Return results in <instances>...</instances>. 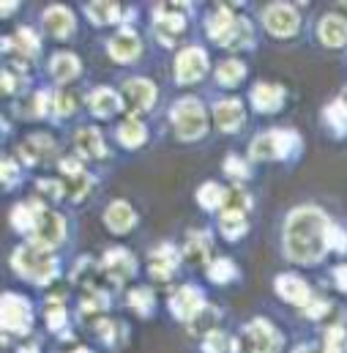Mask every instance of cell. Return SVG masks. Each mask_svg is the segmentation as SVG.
<instances>
[{"label":"cell","instance_id":"obj_1","mask_svg":"<svg viewBox=\"0 0 347 353\" xmlns=\"http://www.w3.org/2000/svg\"><path fill=\"white\" fill-rule=\"evenodd\" d=\"M328 216L320 208L304 205L287 216L284 225V250L298 263H317L328 250Z\"/></svg>","mask_w":347,"mask_h":353},{"label":"cell","instance_id":"obj_2","mask_svg":"<svg viewBox=\"0 0 347 353\" xmlns=\"http://www.w3.org/2000/svg\"><path fill=\"white\" fill-rule=\"evenodd\" d=\"M14 268L28 276V279H36V282H47L52 274H55V255L47 250V247H39V244H28V247H19L11 258Z\"/></svg>","mask_w":347,"mask_h":353},{"label":"cell","instance_id":"obj_3","mask_svg":"<svg viewBox=\"0 0 347 353\" xmlns=\"http://www.w3.org/2000/svg\"><path fill=\"white\" fill-rule=\"evenodd\" d=\"M175 123V132L180 140H200L208 129V118H205V110L197 99H180L175 101L173 112H170Z\"/></svg>","mask_w":347,"mask_h":353},{"label":"cell","instance_id":"obj_4","mask_svg":"<svg viewBox=\"0 0 347 353\" xmlns=\"http://www.w3.org/2000/svg\"><path fill=\"white\" fill-rule=\"evenodd\" d=\"M295 148H298L295 132L273 129V132L260 134V137L252 143V157H255V159H262V162H271V159H284V157H290Z\"/></svg>","mask_w":347,"mask_h":353},{"label":"cell","instance_id":"obj_5","mask_svg":"<svg viewBox=\"0 0 347 353\" xmlns=\"http://www.w3.org/2000/svg\"><path fill=\"white\" fill-rule=\"evenodd\" d=\"M282 345V337L276 334V329L268 321H252L244 329V353H276Z\"/></svg>","mask_w":347,"mask_h":353},{"label":"cell","instance_id":"obj_6","mask_svg":"<svg viewBox=\"0 0 347 353\" xmlns=\"http://www.w3.org/2000/svg\"><path fill=\"white\" fill-rule=\"evenodd\" d=\"M30 321H33L30 304L17 293H6L3 296V329L11 334H25L30 329Z\"/></svg>","mask_w":347,"mask_h":353},{"label":"cell","instance_id":"obj_7","mask_svg":"<svg viewBox=\"0 0 347 353\" xmlns=\"http://www.w3.org/2000/svg\"><path fill=\"white\" fill-rule=\"evenodd\" d=\"M30 233H33V244H39V247H47V250H50V247H55V244L66 236V222H63V216H61V214L41 208Z\"/></svg>","mask_w":347,"mask_h":353},{"label":"cell","instance_id":"obj_8","mask_svg":"<svg viewBox=\"0 0 347 353\" xmlns=\"http://www.w3.org/2000/svg\"><path fill=\"white\" fill-rule=\"evenodd\" d=\"M262 22L265 28L273 33V36H293L301 25L298 19V11L293 6H284V3H276V6H268L262 11Z\"/></svg>","mask_w":347,"mask_h":353},{"label":"cell","instance_id":"obj_9","mask_svg":"<svg viewBox=\"0 0 347 353\" xmlns=\"http://www.w3.org/2000/svg\"><path fill=\"white\" fill-rule=\"evenodd\" d=\"M208 72V55L200 47H189L175 61V77L178 83H197Z\"/></svg>","mask_w":347,"mask_h":353},{"label":"cell","instance_id":"obj_10","mask_svg":"<svg viewBox=\"0 0 347 353\" xmlns=\"http://www.w3.org/2000/svg\"><path fill=\"white\" fill-rule=\"evenodd\" d=\"M186 6L183 3H165V6H159L156 8V30H159V36H162V41H173L175 36L183 30V25H186Z\"/></svg>","mask_w":347,"mask_h":353},{"label":"cell","instance_id":"obj_11","mask_svg":"<svg viewBox=\"0 0 347 353\" xmlns=\"http://www.w3.org/2000/svg\"><path fill=\"white\" fill-rule=\"evenodd\" d=\"M170 310H173L175 318H180V321H194L205 310V299H202V293L197 288L183 285V288L175 290V296L170 299Z\"/></svg>","mask_w":347,"mask_h":353},{"label":"cell","instance_id":"obj_12","mask_svg":"<svg viewBox=\"0 0 347 353\" xmlns=\"http://www.w3.org/2000/svg\"><path fill=\"white\" fill-rule=\"evenodd\" d=\"M61 173H63V192L74 200H83L90 192V176L85 173V168L80 165V159H63L61 162Z\"/></svg>","mask_w":347,"mask_h":353},{"label":"cell","instance_id":"obj_13","mask_svg":"<svg viewBox=\"0 0 347 353\" xmlns=\"http://www.w3.org/2000/svg\"><path fill=\"white\" fill-rule=\"evenodd\" d=\"M123 90H126L123 99H126V104L132 110H148L156 101V85L148 83V80H129L123 85Z\"/></svg>","mask_w":347,"mask_h":353},{"label":"cell","instance_id":"obj_14","mask_svg":"<svg viewBox=\"0 0 347 353\" xmlns=\"http://www.w3.org/2000/svg\"><path fill=\"white\" fill-rule=\"evenodd\" d=\"M19 154H22L25 162L39 165V162H44L47 157L55 154V140H52L50 134H30V137L19 145Z\"/></svg>","mask_w":347,"mask_h":353},{"label":"cell","instance_id":"obj_15","mask_svg":"<svg viewBox=\"0 0 347 353\" xmlns=\"http://www.w3.org/2000/svg\"><path fill=\"white\" fill-rule=\"evenodd\" d=\"M44 28H47V33H52L55 39H66V36H72V30H74V17H72V11L63 8V6H50V8L44 11Z\"/></svg>","mask_w":347,"mask_h":353},{"label":"cell","instance_id":"obj_16","mask_svg":"<svg viewBox=\"0 0 347 353\" xmlns=\"http://www.w3.org/2000/svg\"><path fill=\"white\" fill-rule=\"evenodd\" d=\"M109 55H112L115 61H120V63L134 61V58L140 55V39H137V33H134V30H120V33H115V36L109 39Z\"/></svg>","mask_w":347,"mask_h":353},{"label":"cell","instance_id":"obj_17","mask_svg":"<svg viewBox=\"0 0 347 353\" xmlns=\"http://www.w3.org/2000/svg\"><path fill=\"white\" fill-rule=\"evenodd\" d=\"M317 36L326 47H342L347 41V19L337 17V14L323 17L320 25H317Z\"/></svg>","mask_w":347,"mask_h":353},{"label":"cell","instance_id":"obj_18","mask_svg":"<svg viewBox=\"0 0 347 353\" xmlns=\"http://www.w3.org/2000/svg\"><path fill=\"white\" fill-rule=\"evenodd\" d=\"M213 115H216V123L219 129L224 132H235L238 126H244V107L238 99H224L213 107Z\"/></svg>","mask_w":347,"mask_h":353},{"label":"cell","instance_id":"obj_19","mask_svg":"<svg viewBox=\"0 0 347 353\" xmlns=\"http://www.w3.org/2000/svg\"><path fill=\"white\" fill-rule=\"evenodd\" d=\"M276 293L293 304H309V285L295 274L276 276Z\"/></svg>","mask_w":347,"mask_h":353},{"label":"cell","instance_id":"obj_20","mask_svg":"<svg viewBox=\"0 0 347 353\" xmlns=\"http://www.w3.org/2000/svg\"><path fill=\"white\" fill-rule=\"evenodd\" d=\"M134 258L126 252V250H109L107 255H104V271L115 279V282H123V279H129L137 268H134Z\"/></svg>","mask_w":347,"mask_h":353},{"label":"cell","instance_id":"obj_21","mask_svg":"<svg viewBox=\"0 0 347 353\" xmlns=\"http://www.w3.org/2000/svg\"><path fill=\"white\" fill-rule=\"evenodd\" d=\"M148 265H151V274L156 279H167V276H173V271L178 268V252L170 244H162V247H156L148 255Z\"/></svg>","mask_w":347,"mask_h":353},{"label":"cell","instance_id":"obj_22","mask_svg":"<svg viewBox=\"0 0 347 353\" xmlns=\"http://www.w3.org/2000/svg\"><path fill=\"white\" fill-rule=\"evenodd\" d=\"M104 222H107V228H109V230H115V233H126V230H132V228H134L137 216H134V211H132V205H129V203L115 200V203L104 211Z\"/></svg>","mask_w":347,"mask_h":353},{"label":"cell","instance_id":"obj_23","mask_svg":"<svg viewBox=\"0 0 347 353\" xmlns=\"http://www.w3.org/2000/svg\"><path fill=\"white\" fill-rule=\"evenodd\" d=\"M87 104H90L93 115H98V118H109V115H115V112L120 110L123 99H120V96H118L115 90H109V88H96L93 93H90Z\"/></svg>","mask_w":347,"mask_h":353},{"label":"cell","instance_id":"obj_24","mask_svg":"<svg viewBox=\"0 0 347 353\" xmlns=\"http://www.w3.org/2000/svg\"><path fill=\"white\" fill-rule=\"evenodd\" d=\"M252 39H255V33H252L249 19L235 17V22H233V25H230V30L219 39V44H224L227 50H246V47L252 44Z\"/></svg>","mask_w":347,"mask_h":353},{"label":"cell","instance_id":"obj_25","mask_svg":"<svg viewBox=\"0 0 347 353\" xmlns=\"http://www.w3.org/2000/svg\"><path fill=\"white\" fill-rule=\"evenodd\" d=\"M284 101V90L279 85H268V83H260L252 90V104L260 110V112H276Z\"/></svg>","mask_w":347,"mask_h":353},{"label":"cell","instance_id":"obj_26","mask_svg":"<svg viewBox=\"0 0 347 353\" xmlns=\"http://www.w3.org/2000/svg\"><path fill=\"white\" fill-rule=\"evenodd\" d=\"M77 151L87 157V159H101L104 154H107V145H104V140H101V134H98V129H80L77 132Z\"/></svg>","mask_w":347,"mask_h":353},{"label":"cell","instance_id":"obj_27","mask_svg":"<svg viewBox=\"0 0 347 353\" xmlns=\"http://www.w3.org/2000/svg\"><path fill=\"white\" fill-rule=\"evenodd\" d=\"M50 72H52V77L61 80V83L74 80V77L80 74V61H77L72 52H58V55L52 58V63H50Z\"/></svg>","mask_w":347,"mask_h":353},{"label":"cell","instance_id":"obj_28","mask_svg":"<svg viewBox=\"0 0 347 353\" xmlns=\"http://www.w3.org/2000/svg\"><path fill=\"white\" fill-rule=\"evenodd\" d=\"M233 22H235V14H233L227 6H219V8L211 11V17H208V36H211L213 41H219V39L230 30Z\"/></svg>","mask_w":347,"mask_h":353},{"label":"cell","instance_id":"obj_29","mask_svg":"<svg viewBox=\"0 0 347 353\" xmlns=\"http://www.w3.org/2000/svg\"><path fill=\"white\" fill-rule=\"evenodd\" d=\"M118 140L126 145V148H137L145 143V126L137 121V118H126L120 126H118Z\"/></svg>","mask_w":347,"mask_h":353},{"label":"cell","instance_id":"obj_30","mask_svg":"<svg viewBox=\"0 0 347 353\" xmlns=\"http://www.w3.org/2000/svg\"><path fill=\"white\" fill-rule=\"evenodd\" d=\"M208 252H211L208 233H200V230L189 233V239H186V258L194 261V263H205L208 261Z\"/></svg>","mask_w":347,"mask_h":353},{"label":"cell","instance_id":"obj_31","mask_svg":"<svg viewBox=\"0 0 347 353\" xmlns=\"http://www.w3.org/2000/svg\"><path fill=\"white\" fill-rule=\"evenodd\" d=\"M85 14L96 25H112L120 17V8H118V3H90Z\"/></svg>","mask_w":347,"mask_h":353},{"label":"cell","instance_id":"obj_32","mask_svg":"<svg viewBox=\"0 0 347 353\" xmlns=\"http://www.w3.org/2000/svg\"><path fill=\"white\" fill-rule=\"evenodd\" d=\"M219 228H222V233H224L230 241H235V239H241V236L246 233V219H244V214H238V211H224Z\"/></svg>","mask_w":347,"mask_h":353},{"label":"cell","instance_id":"obj_33","mask_svg":"<svg viewBox=\"0 0 347 353\" xmlns=\"http://www.w3.org/2000/svg\"><path fill=\"white\" fill-rule=\"evenodd\" d=\"M235 345H238V343H235L230 334L213 329V332H208V337H205V343H202V351L205 353H233L235 351Z\"/></svg>","mask_w":347,"mask_h":353},{"label":"cell","instance_id":"obj_34","mask_svg":"<svg viewBox=\"0 0 347 353\" xmlns=\"http://www.w3.org/2000/svg\"><path fill=\"white\" fill-rule=\"evenodd\" d=\"M244 74H246V66L238 63V61H224V63L216 69V80H219L222 85H238V83L244 80Z\"/></svg>","mask_w":347,"mask_h":353},{"label":"cell","instance_id":"obj_35","mask_svg":"<svg viewBox=\"0 0 347 353\" xmlns=\"http://www.w3.org/2000/svg\"><path fill=\"white\" fill-rule=\"evenodd\" d=\"M197 200H200L202 208H219V205H224L227 192H224L219 183H205V186H200Z\"/></svg>","mask_w":347,"mask_h":353},{"label":"cell","instance_id":"obj_36","mask_svg":"<svg viewBox=\"0 0 347 353\" xmlns=\"http://www.w3.org/2000/svg\"><path fill=\"white\" fill-rule=\"evenodd\" d=\"M323 345H326V353H347V332L339 326L328 329Z\"/></svg>","mask_w":347,"mask_h":353},{"label":"cell","instance_id":"obj_37","mask_svg":"<svg viewBox=\"0 0 347 353\" xmlns=\"http://www.w3.org/2000/svg\"><path fill=\"white\" fill-rule=\"evenodd\" d=\"M129 304H132L140 315H148V312L154 310V296H151L148 288H137V290L129 293Z\"/></svg>","mask_w":347,"mask_h":353},{"label":"cell","instance_id":"obj_38","mask_svg":"<svg viewBox=\"0 0 347 353\" xmlns=\"http://www.w3.org/2000/svg\"><path fill=\"white\" fill-rule=\"evenodd\" d=\"M208 276H211L213 282H230V279L235 276V265L230 263L227 258H222V261L211 263V268H208Z\"/></svg>","mask_w":347,"mask_h":353},{"label":"cell","instance_id":"obj_39","mask_svg":"<svg viewBox=\"0 0 347 353\" xmlns=\"http://www.w3.org/2000/svg\"><path fill=\"white\" fill-rule=\"evenodd\" d=\"M224 205H227V211H238V214H244V211L252 205V200H249V194H246L244 189H230Z\"/></svg>","mask_w":347,"mask_h":353},{"label":"cell","instance_id":"obj_40","mask_svg":"<svg viewBox=\"0 0 347 353\" xmlns=\"http://www.w3.org/2000/svg\"><path fill=\"white\" fill-rule=\"evenodd\" d=\"M14 41H17V50H19V52H25V55H33V52H36V47H39L36 33H33V30H28V28H22V30L14 36Z\"/></svg>","mask_w":347,"mask_h":353},{"label":"cell","instance_id":"obj_41","mask_svg":"<svg viewBox=\"0 0 347 353\" xmlns=\"http://www.w3.org/2000/svg\"><path fill=\"white\" fill-rule=\"evenodd\" d=\"M52 101H55V112L58 115H72L74 112V104H77V96L72 90H58Z\"/></svg>","mask_w":347,"mask_h":353},{"label":"cell","instance_id":"obj_42","mask_svg":"<svg viewBox=\"0 0 347 353\" xmlns=\"http://www.w3.org/2000/svg\"><path fill=\"white\" fill-rule=\"evenodd\" d=\"M47 321H50V329H52V332H61V329L66 326V312H63V307H61L58 301L50 304V310H47Z\"/></svg>","mask_w":347,"mask_h":353},{"label":"cell","instance_id":"obj_43","mask_svg":"<svg viewBox=\"0 0 347 353\" xmlns=\"http://www.w3.org/2000/svg\"><path fill=\"white\" fill-rule=\"evenodd\" d=\"M328 121H331L339 132H347V107L342 101H337V104L328 107Z\"/></svg>","mask_w":347,"mask_h":353},{"label":"cell","instance_id":"obj_44","mask_svg":"<svg viewBox=\"0 0 347 353\" xmlns=\"http://www.w3.org/2000/svg\"><path fill=\"white\" fill-rule=\"evenodd\" d=\"M96 329H98V337H101L107 345H118V337H115V332H120L118 323H112V321H98Z\"/></svg>","mask_w":347,"mask_h":353},{"label":"cell","instance_id":"obj_45","mask_svg":"<svg viewBox=\"0 0 347 353\" xmlns=\"http://www.w3.org/2000/svg\"><path fill=\"white\" fill-rule=\"evenodd\" d=\"M328 247H334L337 252H345L347 250V233L342 228H337V225L328 228Z\"/></svg>","mask_w":347,"mask_h":353},{"label":"cell","instance_id":"obj_46","mask_svg":"<svg viewBox=\"0 0 347 353\" xmlns=\"http://www.w3.org/2000/svg\"><path fill=\"white\" fill-rule=\"evenodd\" d=\"M104 307H107V299L101 293H96V290H90L85 299H83V312H98Z\"/></svg>","mask_w":347,"mask_h":353},{"label":"cell","instance_id":"obj_47","mask_svg":"<svg viewBox=\"0 0 347 353\" xmlns=\"http://www.w3.org/2000/svg\"><path fill=\"white\" fill-rule=\"evenodd\" d=\"M224 168H227V173H230V176H241V178L249 176V168H246V162H241L238 157H230Z\"/></svg>","mask_w":347,"mask_h":353},{"label":"cell","instance_id":"obj_48","mask_svg":"<svg viewBox=\"0 0 347 353\" xmlns=\"http://www.w3.org/2000/svg\"><path fill=\"white\" fill-rule=\"evenodd\" d=\"M39 192H44L50 200H55V197L63 194V183H55V181H39Z\"/></svg>","mask_w":347,"mask_h":353},{"label":"cell","instance_id":"obj_49","mask_svg":"<svg viewBox=\"0 0 347 353\" xmlns=\"http://www.w3.org/2000/svg\"><path fill=\"white\" fill-rule=\"evenodd\" d=\"M328 312V301H309L306 304V315L309 318H323Z\"/></svg>","mask_w":347,"mask_h":353},{"label":"cell","instance_id":"obj_50","mask_svg":"<svg viewBox=\"0 0 347 353\" xmlns=\"http://www.w3.org/2000/svg\"><path fill=\"white\" fill-rule=\"evenodd\" d=\"M14 181H17V168H14V162H11V159H3V186L8 189Z\"/></svg>","mask_w":347,"mask_h":353},{"label":"cell","instance_id":"obj_51","mask_svg":"<svg viewBox=\"0 0 347 353\" xmlns=\"http://www.w3.org/2000/svg\"><path fill=\"white\" fill-rule=\"evenodd\" d=\"M334 276H337V285H339L342 290H347V265H339V268L334 271Z\"/></svg>","mask_w":347,"mask_h":353},{"label":"cell","instance_id":"obj_52","mask_svg":"<svg viewBox=\"0 0 347 353\" xmlns=\"http://www.w3.org/2000/svg\"><path fill=\"white\" fill-rule=\"evenodd\" d=\"M11 11H14V3H11V0H6V3H3V14H11Z\"/></svg>","mask_w":347,"mask_h":353},{"label":"cell","instance_id":"obj_53","mask_svg":"<svg viewBox=\"0 0 347 353\" xmlns=\"http://www.w3.org/2000/svg\"><path fill=\"white\" fill-rule=\"evenodd\" d=\"M295 353H320V351H317V348H309V345H306V348L301 345V348H295Z\"/></svg>","mask_w":347,"mask_h":353},{"label":"cell","instance_id":"obj_54","mask_svg":"<svg viewBox=\"0 0 347 353\" xmlns=\"http://www.w3.org/2000/svg\"><path fill=\"white\" fill-rule=\"evenodd\" d=\"M19 353H36V345H28V348H22Z\"/></svg>","mask_w":347,"mask_h":353},{"label":"cell","instance_id":"obj_55","mask_svg":"<svg viewBox=\"0 0 347 353\" xmlns=\"http://www.w3.org/2000/svg\"><path fill=\"white\" fill-rule=\"evenodd\" d=\"M342 104H345V107H347V93H345V96H342Z\"/></svg>","mask_w":347,"mask_h":353},{"label":"cell","instance_id":"obj_56","mask_svg":"<svg viewBox=\"0 0 347 353\" xmlns=\"http://www.w3.org/2000/svg\"><path fill=\"white\" fill-rule=\"evenodd\" d=\"M74 353H90V351H74Z\"/></svg>","mask_w":347,"mask_h":353}]
</instances>
